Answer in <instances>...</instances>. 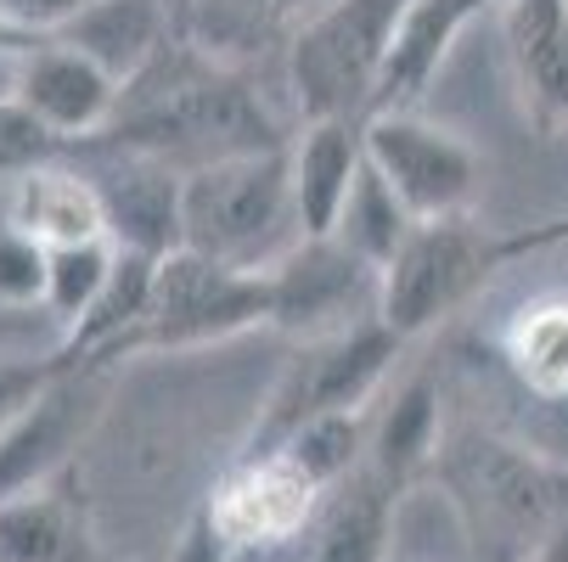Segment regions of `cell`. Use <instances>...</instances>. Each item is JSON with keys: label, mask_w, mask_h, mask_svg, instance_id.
<instances>
[{"label": "cell", "mask_w": 568, "mask_h": 562, "mask_svg": "<svg viewBox=\"0 0 568 562\" xmlns=\"http://www.w3.org/2000/svg\"><path fill=\"white\" fill-rule=\"evenodd\" d=\"M405 355V338L388 327V320H361L349 333H333V338H310L287 355L282 377L271 382L265 406L242 439L236 456H271L282 450L304 422L315 417H333V411H366L372 399L383 394L394 360Z\"/></svg>", "instance_id": "4"}, {"label": "cell", "mask_w": 568, "mask_h": 562, "mask_svg": "<svg viewBox=\"0 0 568 562\" xmlns=\"http://www.w3.org/2000/svg\"><path fill=\"white\" fill-rule=\"evenodd\" d=\"M501 360L535 399L562 406L568 399V293H535L513 309L501 333Z\"/></svg>", "instance_id": "23"}, {"label": "cell", "mask_w": 568, "mask_h": 562, "mask_svg": "<svg viewBox=\"0 0 568 562\" xmlns=\"http://www.w3.org/2000/svg\"><path fill=\"white\" fill-rule=\"evenodd\" d=\"M164 562H236V551H231V540L214 529V518L197 507V512L186 518V529L175 534V551H170Z\"/></svg>", "instance_id": "30"}, {"label": "cell", "mask_w": 568, "mask_h": 562, "mask_svg": "<svg viewBox=\"0 0 568 562\" xmlns=\"http://www.w3.org/2000/svg\"><path fill=\"white\" fill-rule=\"evenodd\" d=\"M91 512L68 472L0 495V562H91Z\"/></svg>", "instance_id": "19"}, {"label": "cell", "mask_w": 568, "mask_h": 562, "mask_svg": "<svg viewBox=\"0 0 568 562\" xmlns=\"http://www.w3.org/2000/svg\"><path fill=\"white\" fill-rule=\"evenodd\" d=\"M445 450V422H439V377L434 371H412L394 394L388 406L372 411V439H366V461L399 484L405 495L417 490V478L434 472Z\"/></svg>", "instance_id": "20"}, {"label": "cell", "mask_w": 568, "mask_h": 562, "mask_svg": "<svg viewBox=\"0 0 568 562\" xmlns=\"http://www.w3.org/2000/svg\"><path fill=\"white\" fill-rule=\"evenodd\" d=\"M0 327H18V320H7V315H0Z\"/></svg>", "instance_id": "35"}, {"label": "cell", "mask_w": 568, "mask_h": 562, "mask_svg": "<svg viewBox=\"0 0 568 562\" xmlns=\"http://www.w3.org/2000/svg\"><path fill=\"white\" fill-rule=\"evenodd\" d=\"M7 219L18 231H29L34 243H45V248L113 243L102 186L91 181L85 164H73V152L51 157V164H40V170H29L7 186Z\"/></svg>", "instance_id": "14"}, {"label": "cell", "mask_w": 568, "mask_h": 562, "mask_svg": "<svg viewBox=\"0 0 568 562\" xmlns=\"http://www.w3.org/2000/svg\"><path fill=\"white\" fill-rule=\"evenodd\" d=\"M321 7L327 0H186L181 29L231 68V62L265 57L271 45H293V34Z\"/></svg>", "instance_id": "21"}, {"label": "cell", "mask_w": 568, "mask_h": 562, "mask_svg": "<svg viewBox=\"0 0 568 562\" xmlns=\"http://www.w3.org/2000/svg\"><path fill=\"white\" fill-rule=\"evenodd\" d=\"M434 478L445 484L478 562H529V551L568 523V467L496 433H456Z\"/></svg>", "instance_id": "2"}, {"label": "cell", "mask_w": 568, "mask_h": 562, "mask_svg": "<svg viewBox=\"0 0 568 562\" xmlns=\"http://www.w3.org/2000/svg\"><path fill=\"white\" fill-rule=\"evenodd\" d=\"M45 276H51V248L18 231L12 219H0V315L29 327V309L45 304Z\"/></svg>", "instance_id": "27"}, {"label": "cell", "mask_w": 568, "mask_h": 562, "mask_svg": "<svg viewBox=\"0 0 568 562\" xmlns=\"http://www.w3.org/2000/svg\"><path fill=\"white\" fill-rule=\"evenodd\" d=\"M51 157H68V146L7 91L0 96V186H12L18 175L51 164Z\"/></svg>", "instance_id": "28"}, {"label": "cell", "mask_w": 568, "mask_h": 562, "mask_svg": "<svg viewBox=\"0 0 568 562\" xmlns=\"http://www.w3.org/2000/svg\"><path fill=\"white\" fill-rule=\"evenodd\" d=\"M293 152V203L304 236L338 231V214L366 170V119H304Z\"/></svg>", "instance_id": "16"}, {"label": "cell", "mask_w": 568, "mask_h": 562, "mask_svg": "<svg viewBox=\"0 0 568 562\" xmlns=\"http://www.w3.org/2000/svg\"><path fill=\"white\" fill-rule=\"evenodd\" d=\"M405 490L361 461L344 484H333L321 495V512L310 523L315 540V562H394L388 540H394V512H399Z\"/></svg>", "instance_id": "18"}, {"label": "cell", "mask_w": 568, "mask_h": 562, "mask_svg": "<svg viewBox=\"0 0 568 562\" xmlns=\"http://www.w3.org/2000/svg\"><path fill=\"white\" fill-rule=\"evenodd\" d=\"M203 512L231 540V551H282L310 534L321 512V490L282 456H231V467L203 495Z\"/></svg>", "instance_id": "11"}, {"label": "cell", "mask_w": 568, "mask_h": 562, "mask_svg": "<svg viewBox=\"0 0 568 562\" xmlns=\"http://www.w3.org/2000/svg\"><path fill=\"white\" fill-rule=\"evenodd\" d=\"M119 371V360H62V371L40 388L34 406L0 433V495L34 490L45 478L68 472L73 450L97 433Z\"/></svg>", "instance_id": "9"}, {"label": "cell", "mask_w": 568, "mask_h": 562, "mask_svg": "<svg viewBox=\"0 0 568 562\" xmlns=\"http://www.w3.org/2000/svg\"><path fill=\"white\" fill-rule=\"evenodd\" d=\"M501 265V231L478 225L473 214L417 219L399 254L383 265V320L417 344L445 315H456Z\"/></svg>", "instance_id": "7"}, {"label": "cell", "mask_w": 568, "mask_h": 562, "mask_svg": "<svg viewBox=\"0 0 568 562\" xmlns=\"http://www.w3.org/2000/svg\"><path fill=\"white\" fill-rule=\"evenodd\" d=\"M73 152L102 186L119 248H135L152 259L181 248V181H186L181 170L158 164L146 152H124V146H73Z\"/></svg>", "instance_id": "13"}, {"label": "cell", "mask_w": 568, "mask_h": 562, "mask_svg": "<svg viewBox=\"0 0 568 562\" xmlns=\"http://www.w3.org/2000/svg\"><path fill=\"white\" fill-rule=\"evenodd\" d=\"M113 259H119V243H79V248H51V276H45V304L40 315L62 333H73L79 320L91 315L97 293L108 287L113 276Z\"/></svg>", "instance_id": "26"}, {"label": "cell", "mask_w": 568, "mask_h": 562, "mask_svg": "<svg viewBox=\"0 0 568 562\" xmlns=\"http://www.w3.org/2000/svg\"><path fill=\"white\" fill-rule=\"evenodd\" d=\"M62 371V360H57V349H45V355H12V360H0V433H7L34 399H40V388L51 382Z\"/></svg>", "instance_id": "29"}, {"label": "cell", "mask_w": 568, "mask_h": 562, "mask_svg": "<svg viewBox=\"0 0 568 562\" xmlns=\"http://www.w3.org/2000/svg\"><path fill=\"white\" fill-rule=\"evenodd\" d=\"M507 57L540 135L568 130V0H501Z\"/></svg>", "instance_id": "15"}, {"label": "cell", "mask_w": 568, "mask_h": 562, "mask_svg": "<svg viewBox=\"0 0 568 562\" xmlns=\"http://www.w3.org/2000/svg\"><path fill=\"white\" fill-rule=\"evenodd\" d=\"M57 34H62V29H29V23H18V18L0 12V62H23V57L45 51Z\"/></svg>", "instance_id": "33"}, {"label": "cell", "mask_w": 568, "mask_h": 562, "mask_svg": "<svg viewBox=\"0 0 568 562\" xmlns=\"http://www.w3.org/2000/svg\"><path fill=\"white\" fill-rule=\"evenodd\" d=\"M529 562H568V523H562V529H551V534L529 551Z\"/></svg>", "instance_id": "34"}, {"label": "cell", "mask_w": 568, "mask_h": 562, "mask_svg": "<svg viewBox=\"0 0 568 562\" xmlns=\"http://www.w3.org/2000/svg\"><path fill=\"white\" fill-rule=\"evenodd\" d=\"M501 0H412L399 34H394V51L383 62V79H377V96H372V113H394V108H412L434 73L445 68L450 45L490 12ZM366 113V119H372Z\"/></svg>", "instance_id": "17"}, {"label": "cell", "mask_w": 568, "mask_h": 562, "mask_svg": "<svg viewBox=\"0 0 568 562\" xmlns=\"http://www.w3.org/2000/svg\"><path fill=\"white\" fill-rule=\"evenodd\" d=\"M551 248H568V214L501 231V265H518V259H535V254H551Z\"/></svg>", "instance_id": "31"}, {"label": "cell", "mask_w": 568, "mask_h": 562, "mask_svg": "<svg viewBox=\"0 0 568 562\" xmlns=\"http://www.w3.org/2000/svg\"><path fill=\"white\" fill-rule=\"evenodd\" d=\"M85 146L146 152L158 164L192 175V170L220 164V157H236V152L287 146V135L248 79L225 68L220 57H209L186 29H175L124 79V102H119L113 124L102 135H91Z\"/></svg>", "instance_id": "1"}, {"label": "cell", "mask_w": 568, "mask_h": 562, "mask_svg": "<svg viewBox=\"0 0 568 562\" xmlns=\"http://www.w3.org/2000/svg\"><path fill=\"white\" fill-rule=\"evenodd\" d=\"M181 23L170 18V0H91L73 23H62V40L91 51L102 68L130 79L158 45H164Z\"/></svg>", "instance_id": "22"}, {"label": "cell", "mask_w": 568, "mask_h": 562, "mask_svg": "<svg viewBox=\"0 0 568 562\" xmlns=\"http://www.w3.org/2000/svg\"><path fill=\"white\" fill-rule=\"evenodd\" d=\"M412 225H417V214L399 203V192L366 164L361 170V181H355V192H349V203H344V214H338V243H349L361 259H372L377 270L399 254V243L412 236Z\"/></svg>", "instance_id": "24"}, {"label": "cell", "mask_w": 568, "mask_h": 562, "mask_svg": "<svg viewBox=\"0 0 568 562\" xmlns=\"http://www.w3.org/2000/svg\"><path fill=\"white\" fill-rule=\"evenodd\" d=\"M85 7H91V0H0V12L18 18V23H29V29H62V23H73Z\"/></svg>", "instance_id": "32"}, {"label": "cell", "mask_w": 568, "mask_h": 562, "mask_svg": "<svg viewBox=\"0 0 568 562\" xmlns=\"http://www.w3.org/2000/svg\"><path fill=\"white\" fill-rule=\"evenodd\" d=\"M412 0H327L287 45L304 119H366Z\"/></svg>", "instance_id": "5"}, {"label": "cell", "mask_w": 568, "mask_h": 562, "mask_svg": "<svg viewBox=\"0 0 568 562\" xmlns=\"http://www.w3.org/2000/svg\"><path fill=\"white\" fill-rule=\"evenodd\" d=\"M366 439H372V411H333V417L304 422L282 445V456L310 478L321 495H327L333 484H344V478L366 461Z\"/></svg>", "instance_id": "25"}, {"label": "cell", "mask_w": 568, "mask_h": 562, "mask_svg": "<svg viewBox=\"0 0 568 562\" xmlns=\"http://www.w3.org/2000/svg\"><path fill=\"white\" fill-rule=\"evenodd\" d=\"M254 327H271V276L203 259L192 248H175V254L158 259L152 304H146L141 327L130 338V360L231 344Z\"/></svg>", "instance_id": "6"}, {"label": "cell", "mask_w": 568, "mask_h": 562, "mask_svg": "<svg viewBox=\"0 0 568 562\" xmlns=\"http://www.w3.org/2000/svg\"><path fill=\"white\" fill-rule=\"evenodd\" d=\"M366 164L399 192V203L417 219L467 214L478 186H484L478 152L456 130H445L434 119H417L412 108L366 119Z\"/></svg>", "instance_id": "10"}, {"label": "cell", "mask_w": 568, "mask_h": 562, "mask_svg": "<svg viewBox=\"0 0 568 562\" xmlns=\"http://www.w3.org/2000/svg\"><path fill=\"white\" fill-rule=\"evenodd\" d=\"M304 236L293 203V152H236L220 164H203L181 181V248L236 265L271 270Z\"/></svg>", "instance_id": "3"}, {"label": "cell", "mask_w": 568, "mask_h": 562, "mask_svg": "<svg viewBox=\"0 0 568 562\" xmlns=\"http://www.w3.org/2000/svg\"><path fill=\"white\" fill-rule=\"evenodd\" d=\"M271 276V327L293 344L349 333L383 315V270L338 236H298L265 270Z\"/></svg>", "instance_id": "8"}, {"label": "cell", "mask_w": 568, "mask_h": 562, "mask_svg": "<svg viewBox=\"0 0 568 562\" xmlns=\"http://www.w3.org/2000/svg\"><path fill=\"white\" fill-rule=\"evenodd\" d=\"M12 96L73 152L91 135H102L124 102V79L102 68L91 51H79L73 40H51L45 51L12 62Z\"/></svg>", "instance_id": "12"}]
</instances>
